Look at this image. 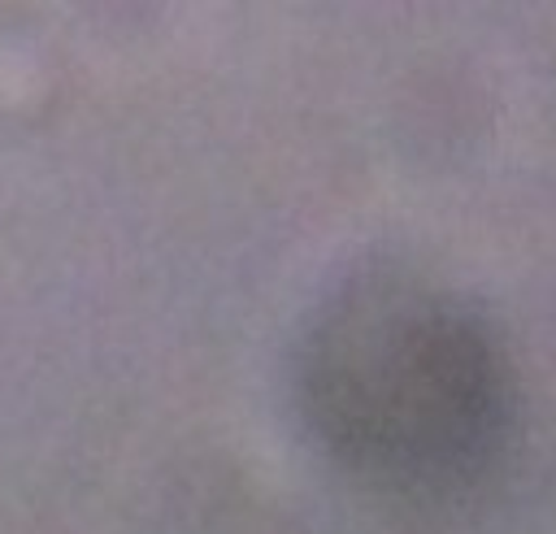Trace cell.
I'll return each mask as SVG.
<instances>
[{
	"mask_svg": "<svg viewBox=\"0 0 556 534\" xmlns=\"http://www.w3.org/2000/svg\"><path fill=\"white\" fill-rule=\"evenodd\" d=\"M304 382L330 447L408 491L478 478L513 421V378L486 326L408 287L339 304L313 339Z\"/></svg>",
	"mask_w": 556,
	"mask_h": 534,
	"instance_id": "1",
	"label": "cell"
}]
</instances>
